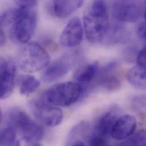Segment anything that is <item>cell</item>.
Segmentation results:
<instances>
[{"label": "cell", "mask_w": 146, "mask_h": 146, "mask_svg": "<svg viewBox=\"0 0 146 146\" xmlns=\"http://www.w3.org/2000/svg\"><path fill=\"white\" fill-rule=\"evenodd\" d=\"M17 7L5 11L1 15V27L6 28L11 39L18 43H27L36 25V1H17Z\"/></svg>", "instance_id": "6da1fadb"}, {"label": "cell", "mask_w": 146, "mask_h": 146, "mask_svg": "<svg viewBox=\"0 0 146 146\" xmlns=\"http://www.w3.org/2000/svg\"><path fill=\"white\" fill-rule=\"evenodd\" d=\"M83 24L86 37L90 42L96 43L104 40L110 27L106 2L93 1L84 12Z\"/></svg>", "instance_id": "7a4b0ae2"}, {"label": "cell", "mask_w": 146, "mask_h": 146, "mask_svg": "<svg viewBox=\"0 0 146 146\" xmlns=\"http://www.w3.org/2000/svg\"><path fill=\"white\" fill-rule=\"evenodd\" d=\"M50 56L39 43L29 42L22 47L17 55L20 68L27 73L38 72L48 66Z\"/></svg>", "instance_id": "3957f363"}, {"label": "cell", "mask_w": 146, "mask_h": 146, "mask_svg": "<svg viewBox=\"0 0 146 146\" xmlns=\"http://www.w3.org/2000/svg\"><path fill=\"white\" fill-rule=\"evenodd\" d=\"M84 90L83 86L77 82H65L52 86L46 91L44 97L51 105L68 107L78 100Z\"/></svg>", "instance_id": "277c9868"}, {"label": "cell", "mask_w": 146, "mask_h": 146, "mask_svg": "<svg viewBox=\"0 0 146 146\" xmlns=\"http://www.w3.org/2000/svg\"><path fill=\"white\" fill-rule=\"evenodd\" d=\"M7 119V125L13 126L27 142H38L44 136L43 128L22 110L14 109L10 110Z\"/></svg>", "instance_id": "5b68a950"}, {"label": "cell", "mask_w": 146, "mask_h": 146, "mask_svg": "<svg viewBox=\"0 0 146 146\" xmlns=\"http://www.w3.org/2000/svg\"><path fill=\"white\" fill-rule=\"evenodd\" d=\"M29 106L34 117L48 127L56 126L62 122L63 113L58 107L38 100L30 101Z\"/></svg>", "instance_id": "8992f818"}, {"label": "cell", "mask_w": 146, "mask_h": 146, "mask_svg": "<svg viewBox=\"0 0 146 146\" xmlns=\"http://www.w3.org/2000/svg\"><path fill=\"white\" fill-rule=\"evenodd\" d=\"M78 54L70 52L51 64L42 74V80L46 82L58 80L66 75L76 63Z\"/></svg>", "instance_id": "52a82bcc"}, {"label": "cell", "mask_w": 146, "mask_h": 146, "mask_svg": "<svg viewBox=\"0 0 146 146\" xmlns=\"http://www.w3.org/2000/svg\"><path fill=\"white\" fill-rule=\"evenodd\" d=\"M113 14L118 21L131 23L141 17L142 8L139 2L135 1H116L112 6Z\"/></svg>", "instance_id": "ba28073f"}, {"label": "cell", "mask_w": 146, "mask_h": 146, "mask_svg": "<svg viewBox=\"0 0 146 146\" xmlns=\"http://www.w3.org/2000/svg\"><path fill=\"white\" fill-rule=\"evenodd\" d=\"M0 67V97L4 100L9 97L13 92L16 68L13 60L2 58L1 59Z\"/></svg>", "instance_id": "9c48e42d"}, {"label": "cell", "mask_w": 146, "mask_h": 146, "mask_svg": "<svg viewBox=\"0 0 146 146\" xmlns=\"http://www.w3.org/2000/svg\"><path fill=\"white\" fill-rule=\"evenodd\" d=\"M83 35L81 22L78 18L75 17L68 23L63 30L60 36V42L64 47H75L81 43Z\"/></svg>", "instance_id": "30bf717a"}, {"label": "cell", "mask_w": 146, "mask_h": 146, "mask_svg": "<svg viewBox=\"0 0 146 146\" xmlns=\"http://www.w3.org/2000/svg\"><path fill=\"white\" fill-rule=\"evenodd\" d=\"M137 126L136 118L130 114L117 118L112 128L110 135L115 139L123 140L131 137Z\"/></svg>", "instance_id": "8fae6325"}, {"label": "cell", "mask_w": 146, "mask_h": 146, "mask_svg": "<svg viewBox=\"0 0 146 146\" xmlns=\"http://www.w3.org/2000/svg\"><path fill=\"white\" fill-rule=\"evenodd\" d=\"M83 3V1H52L50 2V10L56 17L64 18L81 7Z\"/></svg>", "instance_id": "7c38bea8"}, {"label": "cell", "mask_w": 146, "mask_h": 146, "mask_svg": "<svg viewBox=\"0 0 146 146\" xmlns=\"http://www.w3.org/2000/svg\"><path fill=\"white\" fill-rule=\"evenodd\" d=\"M117 118V114L114 111L111 110L104 113L97 120L94 125L93 134L108 138L111 134Z\"/></svg>", "instance_id": "4fadbf2b"}, {"label": "cell", "mask_w": 146, "mask_h": 146, "mask_svg": "<svg viewBox=\"0 0 146 146\" xmlns=\"http://www.w3.org/2000/svg\"><path fill=\"white\" fill-rule=\"evenodd\" d=\"M99 70V64L97 62L84 64L79 67L73 73L74 79L79 84L91 82L96 76Z\"/></svg>", "instance_id": "5bb4252c"}, {"label": "cell", "mask_w": 146, "mask_h": 146, "mask_svg": "<svg viewBox=\"0 0 146 146\" xmlns=\"http://www.w3.org/2000/svg\"><path fill=\"white\" fill-rule=\"evenodd\" d=\"M117 66V64L115 62L111 63L107 65L101 72L100 82L109 89L118 88L120 84L119 79L115 74Z\"/></svg>", "instance_id": "9a60e30c"}, {"label": "cell", "mask_w": 146, "mask_h": 146, "mask_svg": "<svg viewBox=\"0 0 146 146\" xmlns=\"http://www.w3.org/2000/svg\"><path fill=\"white\" fill-rule=\"evenodd\" d=\"M18 84L21 94L26 95L35 92L40 86V81L33 76L24 74L18 78Z\"/></svg>", "instance_id": "2e32d148"}, {"label": "cell", "mask_w": 146, "mask_h": 146, "mask_svg": "<svg viewBox=\"0 0 146 146\" xmlns=\"http://www.w3.org/2000/svg\"><path fill=\"white\" fill-rule=\"evenodd\" d=\"M127 78L129 81L135 86H146V65H137L130 69L127 73Z\"/></svg>", "instance_id": "e0dca14e"}, {"label": "cell", "mask_w": 146, "mask_h": 146, "mask_svg": "<svg viewBox=\"0 0 146 146\" xmlns=\"http://www.w3.org/2000/svg\"><path fill=\"white\" fill-rule=\"evenodd\" d=\"M0 146H19L17 138V131L11 125L2 129L0 135Z\"/></svg>", "instance_id": "ac0fdd59"}, {"label": "cell", "mask_w": 146, "mask_h": 146, "mask_svg": "<svg viewBox=\"0 0 146 146\" xmlns=\"http://www.w3.org/2000/svg\"><path fill=\"white\" fill-rule=\"evenodd\" d=\"M123 146H146V130H141L134 133L130 138L121 144Z\"/></svg>", "instance_id": "d6986e66"}, {"label": "cell", "mask_w": 146, "mask_h": 146, "mask_svg": "<svg viewBox=\"0 0 146 146\" xmlns=\"http://www.w3.org/2000/svg\"><path fill=\"white\" fill-rule=\"evenodd\" d=\"M89 146H108L107 138L93 134L89 141Z\"/></svg>", "instance_id": "ffe728a7"}, {"label": "cell", "mask_w": 146, "mask_h": 146, "mask_svg": "<svg viewBox=\"0 0 146 146\" xmlns=\"http://www.w3.org/2000/svg\"><path fill=\"white\" fill-rule=\"evenodd\" d=\"M0 42H1V46H3L5 42H6V36L5 31L3 29H1V35H0Z\"/></svg>", "instance_id": "44dd1931"}, {"label": "cell", "mask_w": 146, "mask_h": 146, "mask_svg": "<svg viewBox=\"0 0 146 146\" xmlns=\"http://www.w3.org/2000/svg\"><path fill=\"white\" fill-rule=\"evenodd\" d=\"M71 146H85V145L82 141H77L73 143Z\"/></svg>", "instance_id": "7402d4cb"}, {"label": "cell", "mask_w": 146, "mask_h": 146, "mask_svg": "<svg viewBox=\"0 0 146 146\" xmlns=\"http://www.w3.org/2000/svg\"><path fill=\"white\" fill-rule=\"evenodd\" d=\"M144 18H145V23L146 24V1L145 2L144 4Z\"/></svg>", "instance_id": "603a6c76"}, {"label": "cell", "mask_w": 146, "mask_h": 146, "mask_svg": "<svg viewBox=\"0 0 146 146\" xmlns=\"http://www.w3.org/2000/svg\"><path fill=\"white\" fill-rule=\"evenodd\" d=\"M41 146L40 145H33V146Z\"/></svg>", "instance_id": "cb8c5ba5"}, {"label": "cell", "mask_w": 146, "mask_h": 146, "mask_svg": "<svg viewBox=\"0 0 146 146\" xmlns=\"http://www.w3.org/2000/svg\"><path fill=\"white\" fill-rule=\"evenodd\" d=\"M122 146V145H120V146Z\"/></svg>", "instance_id": "d4e9b609"}]
</instances>
